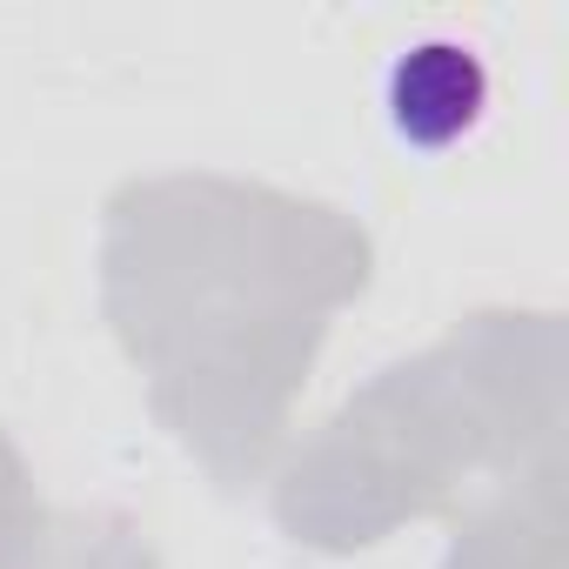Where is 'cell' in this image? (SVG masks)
Returning <instances> with one entry per match:
<instances>
[{
	"label": "cell",
	"instance_id": "cell-1",
	"mask_svg": "<svg viewBox=\"0 0 569 569\" xmlns=\"http://www.w3.org/2000/svg\"><path fill=\"white\" fill-rule=\"evenodd\" d=\"M382 101H389V128L409 148L436 154V148H456L482 121L489 74H482V61L462 41H422V48H409L389 68V94Z\"/></svg>",
	"mask_w": 569,
	"mask_h": 569
}]
</instances>
